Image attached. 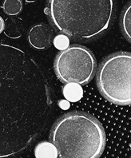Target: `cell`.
<instances>
[{
    "instance_id": "6da1fadb",
    "label": "cell",
    "mask_w": 131,
    "mask_h": 158,
    "mask_svg": "<svg viewBox=\"0 0 131 158\" xmlns=\"http://www.w3.org/2000/svg\"><path fill=\"white\" fill-rule=\"evenodd\" d=\"M48 81L35 60L0 43V158L27 149L44 129L51 112Z\"/></svg>"
},
{
    "instance_id": "4fadbf2b",
    "label": "cell",
    "mask_w": 131,
    "mask_h": 158,
    "mask_svg": "<svg viewBox=\"0 0 131 158\" xmlns=\"http://www.w3.org/2000/svg\"><path fill=\"white\" fill-rule=\"evenodd\" d=\"M58 105H59V106L62 109V110H67V109H69V107H70V104H69V102H68L67 100L60 101V102L58 103Z\"/></svg>"
},
{
    "instance_id": "52a82bcc",
    "label": "cell",
    "mask_w": 131,
    "mask_h": 158,
    "mask_svg": "<svg viewBox=\"0 0 131 158\" xmlns=\"http://www.w3.org/2000/svg\"><path fill=\"white\" fill-rule=\"evenodd\" d=\"M23 27L21 19L11 18L4 22L3 32L10 39H19L23 35Z\"/></svg>"
},
{
    "instance_id": "8fae6325",
    "label": "cell",
    "mask_w": 131,
    "mask_h": 158,
    "mask_svg": "<svg viewBox=\"0 0 131 158\" xmlns=\"http://www.w3.org/2000/svg\"><path fill=\"white\" fill-rule=\"evenodd\" d=\"M2 10L10 16L18 15L23 9V2L21 0H4Z\"/></svg>"
},
{
    "instance_id": "9c48e42d",
    "label": "cell",
    "mask_w": 131,
    "mask_h": 158,
    "mask_svg": "<svg viewBox=\"0 0 131 158\" xmlns=\"http://www.w3.org/2000/svg\"><path fill=\"white\" fill-rule=\"evenodd\" d=\"M62 93L65 98L68 102H78L83 96V89L81 85L74 82L66 83L62 89Z\"/></svg>"
},
{
    "instance_id": "5bb4252c",
    "label": "cell",
    "mask_w": 131,
    "mask_h": 158,
    "mask_svg": "<svg viewBox=\"0 0 131 158\" xmlns=\"http://www.w3.org/2000/svg\"><path fill=\"white\" fill-rule=\"evenodd\" d=\"M4 28V20L1 16H0V34L3 31Z\"/></svg>"
},
{
    "instance_id": "30bf717a",
    "label": "cell",
    "mask_w": 131,
    "mask_h": 158,
    "mask_svg": "<svg viewBox=\"0 0 131 158\" xmlns=\"http://www.w3.org/2000/svg\"><path fill=\"white\" fill-rule=\"evenodd\" d=\"M121 29L128 41H131V5L130 2L125 6L121 16Z\"/></svg>"
},
{
    "instance_id": "ba28073f",
    "label": "cell",
    "mask_w": 131,
    "mask_h": 158,
    "mask_svg": "<svg viewBox=\"0 0 131 158\" xmlns=\"http://www.w3.org/2000/svg\"><path fill=\"white\" fill-rule=\"evenodd\" d=\"M35 156L36 158H58V151L52 142L43 141L35 147Z\"/></svg>"
},
{
    "instance_id": "7a4b0ae2",
    "label": "cell",
    "mask_w": 131,
    "mask_h": 158,
    "mask_svg": "<svg viewBox=\"0 0 131 158\" xmlns=\"http://www.w3.org/2000/svg\"><path fill=\"white\" fill-rule=\"evenodd\" d=\"M114 10V0H48L45 12L60 32L89 40L107 31Z\"/></svg>"
},
{
    "instance_id": "277c9868",
    "label": "cell",
    "mask_w": 131,
    "mask_h": 158,
    "mask_svg": "<svg viewBox=\"0 0 131 158\" xmlns=\"http://www.w3.org/2000/svg\"><path fill=\"white\" fill-rule=\"evenodd\" d=\"M97 84L108 101L119 106L130 105V53H115L106 58L98 69Z\"/></svg>"
},
{
    "instance_id": "7c38bea8",
    "label": "cell",
    "mask_w": 131,
    "mask_h": 158,
    "mask_svg": "<svg viewBox=\"0 0 131 158\" xmlns=\"http://www.w3.org/2000/svg\"><path fill=\"white\" fill-rule=\"evenodd\" d=\"M53 43L58 50H64L70 46L69 38L66 35H58L54 37Z\"/></svg>"
},
{
    "instance_id": "5b68a950",
    "label": "cell",
    "mask_w": 131,
    "mask_h": 158,
    "mask_svg": "<svg viewBox=\"0 0 131 158\" xmlns=\"http://www.w3.org/2000/svg\"><path fill=\"white\" fill-rule=\"evenodd\" d=\"M95 57L85 46L73 45L62 50L54 61V70L61 81L85 85L94 77Z\"/></svg>"
},
{
    "instance_id": "3957f363",
    "label": "cell",
    "mask_w": 131,
    "mask_h": 158,
    "mask_svg": "<svg viewBox=\"0 0 131 158\" xmlns=\"http://www.w3.org/2000/svg\"><path fill=\"white\" fill-rule=\"evenodd\" d=\"M58 158H99L106 147V133L98 120L82 112L58 119L50 133Z\"/></svg>"
},
{
    "instance_id": "8992f818",
    "label": "cell",
    "mask_w": 131,
    "mask_h": 158,
    "mask_svg": "<svg viewBox=\"0 0 131 158\" xmlns=\"http://www.w3.org/2000/svg\"><path fill=\"white\" fill-rule=\"evenodd\" d=\"M30 45L36 50H45L52 43L53 32L45 24H37L30 29L27 35Z\"/></svg>"
}]
</instances>
